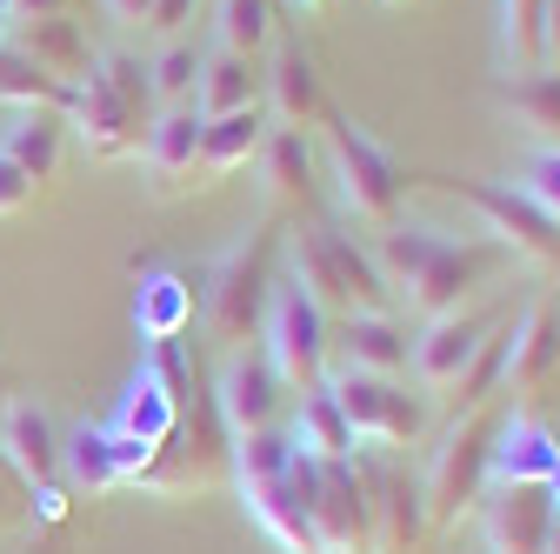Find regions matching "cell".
Segmentation results:
<instances>
[{
    "mask_svg": "<svg viewBox=\"0 0 560 554\" xmlns=\"http://www.w3.org/2000/svg\"><path fill=\"white\" fill-rule=\"evenodd\" d=\"M560 468V435L527 407L494 414V441H487V488H547Z\"/></svg>",
    "mask_w": 560,
    "mask_h": 554,
    "instance_id": "cell-12",
    "label": "cell"
},
{
    "mask_svg": "<svg viewBox=\"0 0 560 554\" xmlns=\"http://www.w3.org/2000/svg\"><path fill=\"white\" fill-rule=\"evenodd\" d=\"M200 314V288L187 281L180 267H148L133 288V327L140 341H180Z\"/></svg>",
    "mask_w": 560,
    "mask_h": 554,
    "instance_id": "cell-20",
    "label": "cell"
},
{
    "mask_svg": "<svg viewBox=\"0 0 560 554\" xmlns=\"http://www.w3.org/2000/svg\"><path fill=\"white\" fill-rule=\"evenodd\" d=\"M267 107H241V114H221V120H207L200 127V168L194 174H207V181H221V174H241V168H254V154H260V141H267ZM200 181V187H207Z\"/></svg>",
    "mask_w": 560,
    "mask_h": 554,
    "instance_id": "cell-24",
    "label": "cell"
},
{
    "mask_svg": "<svg viewBox=\"0 0 560 554\" xmlns=\"http://www.w3.org/2000/svg\"><path fill=\"white\" fill-rule=\"evenodd\" d=\"M501 60L508 74L540 67V0H501Z\"/></svg>",
    "mask_w": 560,
    "mask_h": 554,
    "instance_id": "cell-35",
    "label": "cell"
},
{
    "mask_svg": "<svg viewBox=\"0 0 560 554\" xmlns=\"http://www.w3.org/2000/svg\"><path fill=\"white\" fill-rule=\"evenodd\" d=\"M60 474L74 481L81 495H107V488H120V474H114V435H107V422H81L74 435H60Z\"/></svg>",
    "mask_w": 560,
    "mask_h": 554,
    "instance_id": "cell-31",
    "label": "cell"
},
{
    "mask_svg": "<svg viewBox=\"0 0 560 554\" xmlns=\"http://www.w3.org/2000/svg\"><path fill=\"white\" fill-rule=\"evenodd\" d=\"M214 41L221 54H241V60L273 47V0H214Z\"/></svg>",
    "mask_w": 560,
    "mask_h": 554,
    "instance_id": "cell-33",
    "label": "cell"
},
{
    "mask_svg": "<svg viewBox=\"0 0 560 554\" xmlns=\"http://www.w3.org/2000/svg\"><path fill=\"white\" fill-rule=\"evenodd\" d=\"M74 0H8V14L14 21H47V14H67Z\"/></svg>",
    "mask_w": 560,
    "mask_h": 554,
    "instance_id": "cell-42",
    "label": "cell"
},
{
    "mask_svg": "<svg viewBox=\"0 0 560 554\" xmlns=\"http://www.w3.org/2000/svg\"><path fill=\"white\" fill-rule=\"evenodd\" d=\"M260 94H267V120L273 127H320L334 107H327V88H320V67H314V54L301 47V41H288L273 54V67L260 74Z\"/></svg>",
    "mask_w": 560,
    "mask_h": 554,
    "instance_id": "cell-18",
    "label": "cell"
},
{
    "mask_svg": "<svg viewBox=\"0 0 560 554\" xmlns=\"http://www.w3.org/2000/svg\"><path fill=\"white\" fill-rule=\"evenodd\" d=\"M320 388L334 394L347 435H354V448H413L420 435H428V394L407 388L400 374H361L347 361H327Z\"/></svg>",
    "mask_w": 560,
    "mask_h": 554,
    "instance_id": "cell-5",
    "label": "cell"
},
{
    "mask_svg": "<svg viewBox=\"0 0 560 554\" xmlns=\"http://www.w3.org/2000/svg\"><path fill=\"white\" fill-rule=\"evenodd\" d=\"M508 187H521L547 221H560V148H534L527 161H521V174L508 181Z\"/></svg>",
    "mask_w": 560,
    "mask_h": 554,
    "instance_id": "cell-36",
    "label": "cell"
},
{
    "mask_svg": "<svg viewBox=\"0 0 560 554\" xmlns=\"http://www.w3.org/2000/svg\"><path fill=\"white\" fill-rule=\"evenodd\" d=\"M67 127L81 134V148L94 161H127L140 154V134H148V107H133L101 67H88V74L74 81V101H67Z\"/></svg>",
    "mask_w": 560,
    "mask_h": 554,
    "instance_id": "cell-11",
    "label": "cell"
},
{
    "mask_svg": "<svg viewBox=\"0 0 560 554\" xmlns=\"http://www.w3.org/2000/svg\"><path fill=\"white\" fill-rule=\"evenodd\" d=\"M374 267H381V281L387 295H400L420 321H434V314H454L467 301H480L487 288H501V274L521 267L494 234H441V228H381L374 234Z\"/></svg>",
    "mask_w": 560,
    "mask_h": 554,
    "instance_id": "cell-1",
    "label": "cell"
},
{
    "mask_svg": "<svg viewBox=\"0 0 560 554\" xmlns=\"http://www.w3.org/2000/svg\"><path fill=\"white\" fill-rule=\"evenodd\" d=\"M480 541L487 554H547V534H553V501L547 488H487L480 495Z\"/></svg>",
    "mask_w": 560,
    "mask_h": 554,
    "instance_id": "cell-17",
    "label": "cell"
},
{
    "mask_svg": "<svg viewBox=\"0 0 560 554\" xmlns=\"http://www.w3.org/2000/svg\"><path fill=\"white\" fill-rule=\"evenodd\" d=\"M487 441H494V414H460V422L441 435V448H428V468H420V508H428V528H460V515L480 508L487 495Z\"/></svg>",
    "mask_w": 560,
    "mask_h": 554,
    "instance_id": "cell-7",
    "label": "cell"
},
{
    "mask_svg": "<svg viewBox=\"0 0 560 554\" xmlns=\"http://www.w3.org/2000/svg\"><path fill=\"white\" fill-rule=\"evenodd\" d=\"M547 554H560V515H553V534H547Z\"/></svg>",
    "mask_w": 560,
    "mask_h": 554,
    "instance_id": "cell-45",
    "label": "cell"
},
{
    "mask_svg": "<svg viewBox=\"0 0 560 554\" xmlns=\"http://www.w3.org/2000/svg\"><path fill=\"white\" fill-rule=\"evenodd\" d=\"M27 60H40L54 81H67L74 88L88 67H94V54H88V34H81V21H67V14H47V21H14V34H8Z\"/></svg>",
    "mask_w": 560,
    "mask_h": 554,
    "instance_id": "cell-25",
    "label": "cell"
},
{
    "mask_svg": "<svg viewBox=\"0 0 560 554\" xmlns=\"http://www.w3.org/2000/svg\"><path fill=\"white\" fill-rule=\"evenodd\" d=\"M60 141H67V114H54V107H14L8 127H0V154H8L34 187L60 174Z\"/></svg>",
    "mask_w": 560,
    "mask_h": 554,
    "instance_id": "cell-23",
    "label": "cell"
},
{
    "mask_svg": "<svg viewBox=\"0 0 560 554\" xmlns=\"http://www.w3.org/2000/svg\"><path fill=\"white\" fill-rule=\"evenodd\" d=\"M307 521H314L320 554H374L368 495L354 481V461H320L314 488H307Z\"/></svg>",
    "mask_w": 560,
    "mask_h": 554,
    "instance_id": "cell-14",
    "label": "cell"
},
{
    "mask_svg": "<svg viewBox=\"0 0 560 554\" xmlns=\"http://www.w3.org/2000/svg\"><path fill=\"white\" fill-rule=\"evenodd\" d=\"M340 341H347V368L361 374H407V355H413V334L394 321V314H354L340 321Z\"/></svg>",
    "mask_w": 560,
    "mask_h": 554,
    "instance_id": "cell-27",
    "label": "cell"
},
{
    "mask_svg": "<svg viewBox=\"0 0 560 554\" xmlns=\"http://www.w3.org/2000/svg\"><path fill=\"white\" fill-rule=\"evenodd\" d=\"M501 301H467V308H454V314H434V321H420V334H413V355H407V368H413V388L420 394H454V381L467 374V361L480 355V341L487 334H501Z\"/></svg>",
    "mask_w": 560,
    "mask_h": 554,
    "instance_id": "cell-9",
    "label": "cell"
},
{
    "mask_svg": "<svg viewBox=\"0 0 560 554\" xmlns=\"http://www.w3.org/2000/svg\"><path fill=\"white\" fill-rule=\"evenodd\" d=\"M501 348H508L501 394H514V407H521V394H534L560 368V295H534L521 314H508Z\"/></svg>",
    "mask_w": 560,
    "mask_h": 554,
    "instance_id": "cell-15",
    "label": "cell"
},
{
    "mask_svg": "<svg viewBox=\"0 0 560 554\" xmlns=\"http://www.w3.org/2000/svg\"><path fill=\"white\" fill-rule=\"evenodd\" d=\"M187 21H194V0H154L148 34L154 41H187Z\"/></svg>",
    "mask_w": 560,
    "mask_h": 554,
    "instance_id": "cell-38",
    "label": "cell"
},
{
    "mask_svg": "<svg viewBox=\"0 0 560 554\" xmlns=\"http://www.w3.org/2000/svg\"><path fill=\"white\" fill-rule=\"evenodd\" d=\"M273 254H280V228L260 215L234 247H221L200 274V327L221 355L247 348L254 327H260V308L273 295Z\"/></svg>",
    "mask_w": 560,
    "mask_h": 554,
    "instance_id": "cell-3",
    "label": "cell"
},
{
    "mask_svg": "<svg viewBox=\"0 0 560 554\" xmlns=\"http://www.w3.org/2000/svg\"><path fill=\"white\" fill-rule=\"evenodd\" d=\"M0 407H8V368H0Z\"/></svg>",
    "mask_w": 560,
    "mask_h": 554,
    "instance_id": "cell-46",
    "label": "cell"
},
{
    "mask_svg": "<svg viewBox=\"0 0 560 554\" xmlns=\"http://www.w3.org/2000/svg\"><path fill=\"white\" fill-rule=\"evenodd\" d=\"M320 161H327V181H334L340 215H354L368 228H394L400 221L407 174L394 168V154L374 141L368 127H354L347 114H327L320 120Z\"/></svg>",
    "mask_w": 560,
    "mask_h": 554,
    "instance_id": "cell-4",
    "label": "cell"
},
{
    "mask_svg": "<svg viewBox=\"0 0 560 554\" xmlns=\"http://www.w3.org/2000/svg\"><path fill=\"white\" fill-rule=\"evenodd\" d=\"M447 187L487 221V234H494L514 261H534V267L560 274V221H547L521 187H508V181H447Z\"/></svg>",
    "mask_w": 560,
    "mask_h": 554,
    "instance_id": "cell-10",
    "label": "cell"
},
{
    "mask_svg": "<svg viewBox=\"0 0 560 554\" xmlns=\"http://www.w3.org/2000/svg\"><path fill=\"white\" fill-rule=\"evenodd\" d=\"M34 200V181L8 161V154H0V221H8V215H21V207Z\"/></svg>",
    "mask_w": 560,
    "mask_h": 554,
    "instance_id": "cell-39",
    "label": "cell"
},
{
    "mask_svg": "<svg viewBox=\"0 0 560 554\" xmlns=\"http://www.w3.org/2000/svg\"><path fill=\"white\" fill-rule=\"evenodd\" d=\"M501 114H514L534 141L553 148V134H560V67H527V74H508L501 81Z\"/></svg>",
    "mask_w": 560,
    "mask_h": 554,
    "instance_id": "cell-30",
    "label": "cell"
},
{
    "mask_svg": "<svg viewBox=\"0 0 560 554\" xmlns=\"http://www.w3.org/2000/svg\"><path fill=\"white\" fill-rule=\"evenodd\" d=\"M547 501H553V508H560V468H553V481H547Z\"/></svg>",
    "mask_w": 560,
    "mask_h": 554,
    "instance_id": "cell-44",
    "label": "cell"
},
{
    "mask_svg": "<svg viewBox=\"0 0 560 554\" xmlns=\"http://www.w3.org/2000/svg\"><path fill=\"white\" fill-rule=\"evenodd\" d=\"M101 8L114 14V27H148V14H154V0H101Z\"/></svg>",
    "mask_w": 560,
    "mask_h": 554,
    "instance_id": "cell-41",
    "label": "cell"
},
{
    "mask_svg": "<svg viewBox=\"0 0 560 554\" xmlns=\"http://www.w3.org/2000/svg\"><path fill=\"white\" fill-rule=\"evenodd\" d=\"M280 428H288V441L301 454H314V461H347V454H354V435H347V422H340V407H334L327 388L294 394V414Z\"/></svg>",
    "mask_w": 560,
    "mask_h": 554,
    "instance_id": "cell-29",
    "label": "cell"
},
{
    "mask_svg": "<svg viewBox=\"0 0 560 554\" xmlns=\"http://www.w3.org/2000/svg\"><path fill=\"white\" fill-rule=\"evenodd\" d=\"M140 368H148L174 401H187L194 394V361H187V334L180 341H148V361H140Z\"/></svg>",
    "mask_w": 560,
    "mask_h": 554,
    "instance_id": "cell-37",
    "label": "cell"
},
{
    "mask_svg": "<svg viewBox=\"0 0 560 554\" xmlns=\"http://www.w3.org/2000/svg\"><path fill=\"white\" fill-rule=\"evenodd\" d=\"M0 468H8L21 488H54L60 481V428L40 401H8L0 407Z\"/></svg>",
    "mask_w": 560,
    "mask_h": 554,
    "instance_id": "cell-16",
    "label": "cell"
},
{
    "mask_svg": "<svg viewBox=\"0 0 560 554\" xmlns=\"http://www.w3.org/2000/svg\"><path fill=\"white\" fill-rule=\"evenodd\" d=\"M254 174H260L267 207H301L307 187H314V141L301 127H267V141L254 154Z\"/></svg>",
    "mask_w": 560,
    "mask_h": 554,
    "instance_id": "cell-21",
    "label": "cell"
},
{
    "mask_svg": "<svg viewBox=\"0 0 560 554\" xmlns=\"http://www.w3.org/2000/svg\"><path fill=\"white\" fill-rule=\"evenodd\" d=\"M288 281L334 321H354V314H387V281L368 247H354V234H340L334 221H301L288 234Z\"/></svg>",
    "mask_w": 560,
    "mask_h": 554,
    "instance_id": "cell-2",
    "label": "cell"
},
{
    "mask_svg": "<svg viewBox=\"0 0 560 554\" xmlns=\"http://www.w3.org/2000/svg\"><path fill=\"white\" fill-rule=\"evenodd\" d=\"M241 508H247V521H254L280 554H320L314 521H307V501H301V488H294L288 474H280V481H260V488H241Z\"/></svg>",
    "mask_w": 560,
    "mask_h": 554,
    "instance_id": "cell-22",
    "label": "cell"
},
{
    "mask_svg": "<svg viewBox=\"0 0 560 554\" xmlns=\"http://www.w3.org/2000/svg\"><path fill=\"white\" fill-rule=\"evenodd\" d=\"M354 481L368 495V528H374V554H413V541L428 534V508H420V474H407V461L394 448H354Z\"/></svg>",
    "mask_w": 560,
    "mask_h": 554,
    "instance_id": "cell-8",
    "label": "cell"
},
{
    "mask_svg": "<svg viewBox=\"0 0 560 554\" xmlns=\"http://www.w3.org/2000/svg\"><path fill=\"white\" fill-rule=\"evenodd\" d=\"M194 88H200V47L194 41H161V54L148 60L154 107H194Z\"/></svg>",
    "mask_w": 560,
    "mask_h": 554,
    "instance_id": "cell-34",
    "label": "cell"
},
{
    "mask_svg": "<svg viewBox=\"0 0 560 554\" xmlns=\"http://www.w3.org/2000/svg\"><path fill=\"white\" fill-rule=\"evenodd\" d=\"M114 435H127V441H148V448H167L174 441V428H180V401L140 368L133 381H127V394H120V407H114V422H107Z\"/></svg>",
    "mask_w": 560,
    "mask_h": 554,
    "instance_id": "cell-26",
    "label": "cell"
},
{
    "mask_svg": "<svg viewBox=\"0 0 560 554\" xmlns=\"http://www.w3.org/2000/svg\"><path fill=\"white\" fill-rule=\"evenodd\" d=\"M387 8H407V0H387Z\"/></svg>",
    "mask_w": 560,
    "mask_h": 554,
    "instance_id": "cell-48",
    "label": "cell"
},
{
    "mask_svg": "<svg viewBox=\"0 0 560 554\" xmlns=\"http://www.w3.org/2000/svg\"><path fill=\"white\" fill-rule=\"evenodd\" d=\"M254 341H260L267 368L280 374V388H288V394L320 388V374H327V361H334L327 314H320V308H314L294 281H273V295H267V308H260Z\"/></svg>",
    "mask_w": 560,
    "mask_h": 554,
    "instance_id": "cell-6",
    "label": "cell"
},
{
    "mask_svg": "<svg viewBox=\"0 0 560 554\" xmlns=\"http://www.w3.org/2000/svg\"><path fill=\"white\" fill-rule=\"evenodd\" d=\"M200 107H154L148 134H140V168H148L154 194H174L200 168Z\"/></svg>",
    "mask_w": 560,
    "mask_h": 554,
    "instance_id": "cell-19",
    "label": "cell"
},
{
    "mask_svg": "<svg viewBox=\"0 0 560 554\" xmlns=\"http://www.w3.org/2000/svg\"><path fill=\"white\" fill-rule=\"evenodd\" d=\"M194 107L200 120H221V114H241V107H260V67L241 60V54H200V88H194Z\"/></svg>",
    "mask_w": 560,
    "mask_h": 554,
    "instance_id": "cell-28",
    "label": "cell"
},
{
    "mask_svg": "<svg viewBox=\"0 0 560 554\" xmlns=\"http://www.w3.org/2000/svg\"><path fill=\"white\" fill-rule=\"evenodd\" d=\"M214 414H221L228 441H234V435H254V428H273V422H288V388H280V374L267 368L260 348H234V355L221 361Z\"/></svg>",
    "mask_w": 560,
    "mask_h": 554,
    "instance_id": "cell-13",
    "label": "cell"
},
{
    "mask_svg": "<svg viewBox=\"0 0 560 554\" xmlns=\"http://www.w3.org/2000/svg\"><path fill=\"white\" fill-rule=\"evenodd\" d=\"M540 67H560V0H540Z\"/></svg>",
    "mask_w": 560,
    "mask_h": 554,
    "instance_id": "cell-40",
    "label": "cell"
},
{
    "mask_svg": "<svg viewBox=\"0 0 560 554\" xmlns=\"http://www.w3.org/2000/svg\"><path fill=\"white\" fill-rule=\"evenodd\" d=\"M0 515H8V481H0Z\"/></svg>",
    "mask_w": 560,
    "mask_h": 554,
    "instance_id": "cell-47",
    "label": "cell"
},
{
    "mask_svg": "<svg viewBox=\"0 0 560 554\" xmlns=\"http://www.w3.org/2000/svg\"><path fill=\"white\" fill-rule=\"evenodd\" d=\"M8 34H14V14H8V0H0V47H8Z\"/></svg>",
    "mask_w": 560,
    "mask_h": 554,
    "instance_id": "cell-43",
    "label": "cell"
},
{
    "mask_svg": "<svg viewBox=\"0 0 560 554\" xmlns=\"http://www.w3.org/2000/svg\"><path fill=\"white\" fill-rule=\"evenodd\" d=\"M301 8H320V0H301Z\"/></svg>",
    "mask_w": 560,
    "mask_h": 554,
    "instance_id": "cell-49",
    "label": "cell"
},
{
    "mask_svg": "<svg viewBox=\"0 0 560 554\" xmlns=\"http://www.w3.org/2000/svg\"><path fill=\"white\" fill-rule=\"evenodd\" d=\"M67 101H74L67 81H54L47 67L27 60L14 41L0 47V107H54V114H67Z\"/></svg>",
    "mask_w": 560,
    "mask_h": 554,
    "instance_id": "cell-32",
    "label": "cell"
}]
</instances>
